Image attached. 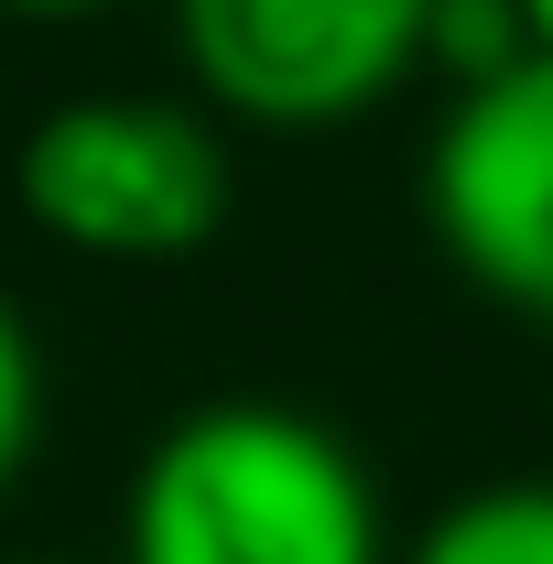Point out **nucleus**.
Here are the masks:
<instances>
[{
    "instance_id": "6e6552de",
    "label": "nucleus",
    "mask_w": 553,
    "mask_h": 564,
    "mask_svg": "<svg viewBox=\"0 0 553 564\" xmlns=\"http://www.w3.org/2000/svg\"><path fill=\"white\" fill-rule=\"evenodd\" d=\"M0 11H22V22H87V11H109V0H0Z\"/></svg>"
},
{
    "instance_id": "f03ea898",
    "label": "nucleus",
    "mask_w": 553,
    "mask_h": 564,
    "mask_svg": "<svg viewBox=\"0 0 553 564\" xmlns=\"http://www.w3.org/2000/svg\"><path fill=\"white\" fill-rule=\"evenodd\" d=\"M11 196H22V217H33L55 250H76V261L163 272V261H196L217 228H228L239 163H228L217 109L98 87V98H55V109L22 131Z\"/></svg>"
},
{
    "instance_id": "39448f33",
    "label": "nucleus",
    "mask_w": 553,
    "mask_h": 564,
    "mask_svg": "<svg viewBox=\"0 0 553 564\" xmlns=\"http://www.w3.org/2000/svg\"><path fill=\"white\" fill-rule=\"evenodd\" d=\"M402 564H553V478H488L445 499Z\"/></svg>"
},
{
    "instance_id": "20e7f679",
    "label": "nucleus",
    "mask_w": 553,
    "mask_h": 564,
    "mask_svg": "<svg viewBox=\"0 0 553 564\" xmlns=\"http://www.w3.org/2000/svg\"><path fill=\"white\" fill-rule=\"evenodd\" d=\"M423 228L488 304L553 326V55L445 98L423 141Z\"/></svg>"
},
{
    "instance_id": "9d476101",
    "label": "nucleus",
    "mask_w": 553,
    "mask_h": 564,
    "mask_svg": "<svg viewBox=\"0 0 553 564\" xmlns=\"http://www.w3.org/2000/svg\"><path fill=\"white\" fill-rule=\"evenodd\" d=\"M0 564H55V554H0Z\"/></svg>"
},
{
    "instance_id": "0eeeda50",
    "label": "nucleus",
    "mask_w": 553,
    "mask_h": 564,
    "mask_svg": "<svg viewBox=\"0 0 553 564\" xmlns=\"http://www.w3.org/2000/svg\"><path fill=\"white\" fill-rule=\"evenodd\" d=\"M33 445H44V348H33L22 304L0 293V489L33 467Z\"/></svg>"
},
{
    "instance_id": "7ed1b4c3",
    "label": "nucleus",
    "mask_w": 553,
    "mask_h": 564,
    "mask_svg": "<svg viewBox=\"0 0 553 564\" xmlns=\"http://www.w3.org/2000/svg\"><path fill=\"white\" fill-rule=\"evenodd\" d=\"M434 0H174L185 76L217 120L347 131L423 76Z\"/></svg>"
},
{
    "instance_id": "1a4fd4ad",
    "label": "nucleus",
    "mask_w": 553,
    "mask_h": 564,
    "mask_svg": "<svg viewBox=\"0 0 553 564\" xmlns=\"http://www.w3.org/2000/svg\"><path fill=\"white\" fill-rule=\"evenodd\" d=\"M521 11H532V44L553 55V0H521Z\"/></svg>"
},
{
    "instance_id": "423d86ee",
    "label": "nucleus",
    "mask_w": 553,
    "mask_h": 564,
    "mask_svg": "<svg viewBox=\"0 0 553 564\" xmlns=\"http://www.w3.org/2000/svg\"><path fill=\"white\" fill-rule=\"evenodd\" d=\"M532 55L543 44H532V11L521 0H434V22H423V76H445V98L499 87V76H521Z\"/></svg>"
},
{
    "instance_id": "f257e3e1",
    "label": "nucleus",
    "mask_w": 553,
    "mask_h": 564,
    "mask_svg": "<svg viewBox=\"0 0 553 564\" xmlns=\"http://www.w3.org/2000/svg\"><path fill=\"white\" fill-rule=\"evenodd\" d=\"M120 564H402L337 423L293 402H196L131 467Z\"/></svg>"
}]
</instances>
